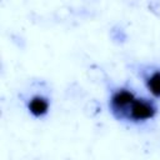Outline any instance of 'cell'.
<instances>
[{
    "label": "cell",
    "instance_id": "obj_4",
    "mask_svg": "<svg viewBox=\"0 0 160 160\" xmlns=\"http://www.w3.org/2000/svg\"><path fill=\"white\" fill-rule=\"evenodd\" d=\"M146 86L149 91L154 95L160 98V70L151 74L146 80Z\"/></svg>",
    "mask_w": 160,
    "mask_h": 160
},
{
    "label": "cell",
    "instance_id": "obj_3",
    "mask_svg": "<svg viewBox=\"0 0 160 160\" xmlns=\"http://www.w3.org/2000/svg\"><path fill=\"white\" fill-rule=\"evenodd\" d=\"M28 109H29V111L34 116H38V118L39 116H42L49 110V101H48V99H45L42 96H34L29 101Z\"/></svg>",
    "mask_w": 160,
    "mask_h": 160
},
{
    "label": "cell",
    "instance_id": "obj_1",
    "mask_svg": "<svg viewBox=\"0 0 160 160\" xmlns=\"http://www.w3.org/2000/svg\"><path fill=\"white\" fill-rule=\"evenodd\" d=\"M155 112H156V109L152 102L145 99H136L132 102L128 112V116L134 121H144V120L154 118Z\"/></svg>",
    "mask_w": 160,
    "mask_h": 160
},
{
    "label": "cell",
    "instance_id": "obj_2",
    "mask_svg": "<svg viewBox=\"0 0 160 160\" xmlns=\"http://www.w3.org/2000/svg\"><path fill=\"white\" fill-rule=\"evenodd\" d=\"M136 100V98L134 96V94L129 90L121 89L119 91H116L112 98H111V108L115 112H119L121 116L122 115H128L132 102Z\"/></svg>",
    "mask_w": 160,
    "mask_h": 160
}]
</instances>
